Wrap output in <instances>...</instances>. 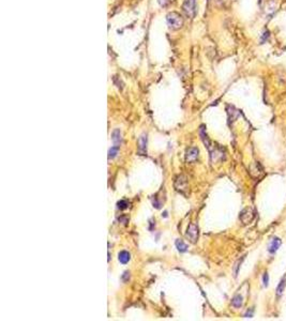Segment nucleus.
Returning a JSON list of instances; mask_svg holds the SVG:
<instances>
[{
  "instance_id": "1",
  "label": "nucleus",
  "mask_w": 286,
  "mask_h": 321,
  "mask_svg": "<svg viewBox=\"0 0 286 321\" xmlns=\"http://www.w3.org/2000/svg\"><path fill=\"white\" fill-rule=\"evenodd\" d=\"M166 22L169 28L171 29H178L182 26V19L181 16L178 15L177 13H169L166 17Z\"/></svg>"
},
{
  "instance_id": "2",
  "label": "nucleus",
  "mask_w": 286,
  "mask_h": 321,
  "mask_svg": "<svg viewBox=\"0 0 286 321\" xmlns=\"http://www.w3.org/2000/svg\"><path fill=\"white\" fill-rule=\"evenodd\" d=\"M254 216H255V213L252 208H245V210L241 211L239 217H240V220L243 224H250L253 220V218H254Z\"/></svg>"
},
{
  "instance_id": "3",
  "label": "nucleus",
  "mask_w": 286,
  "mask_h": 321,
  "mask_svg": "<svg viewBox=\"0 0 286 321\" xmlns=\"http://www.w3.org/2000/svg\"><path fill=\"white\" fill-rule=\"evenodd\" d=\"M183 10L190 16H194L196 13V2L195 0H185L183 3Z\"/></svg>"
},
{
  "instance_id": "4",
  "label": "nucleus",
  "mask_w": 286,
  "mask_h": 321,
  "mask_svg": "<svg viewBox=\"0 0 286 321\" xmlns=\"http://www.w3.org/2000/svg\"><path fill=\"white\" fill-rule=\"evenodd\" d=\"M187 237L190 239L191 242L195 243L198 238V227L196 226L195 224H190L189 227H188V231H187Z\"/></svg>"
},
{
  "instance_id": "5",
  "label": "nucleus",
  "mask_w": 286,
  "mask_h": 321,
  "mask_svg": "<svg viewBox=\"0 0 286 321\" xmlns=\"http://www.w3.org/2000/svg\"><path fill=\"white\" fill-rule=\"evenodd\" d=\"M197 157H198V149L197 148L192 147L187 151V156H185V160H187L188 163L195 162V160H197Z\"/></svg>"
},
{
  "instance_id": "6",
  "label": "nucleus",
  "mask_w": 286,
  "mask_h": 321,
  "mask_svg": "<svg viewBox=\"0 0 286 321\" xmlns=\"http://www.w3.org/2000/svg\"><path fill=\"white\" fill-rule=\"evenodd\" d=\"M146 152H147V136L143 135L138 139V153H141V155H145Z\"/></svg>"
},
{
  "instance_id": "7",
  "label": "nucleus",
  "mask_w": 286,
  "mask_h": 321,
  "mask_svg": "<svg viewBox=\"0 0 286 321\" xmlns=\"http://www.w3.org/2000/svg\"><path fill=\"white\" fill-rule=\"evenodd\" d=\"M281 243H282V241L279 238H273L272 240H271L270 244H269V247H268L269 253H270V254H274L281 246Z\"/></svg>"
},
{
  "instance_id": "8",
  "label": "nucleus",
  "mask_w": 286,
  "mask_h": 321,
  "mask_svg": "<svg viewBox=\"0 0 286 321\" xmlns=\"http://www.w3.org/2000/svg\"><path fill=\"white\" fill-rule=\"evenodd\" d=\"M175 186L179 192H183V190L187 188V180H185L183 177H179L177 180H176Z\"/></svg>"
},
{
  "instance_id": "9",
  "label": "nucleus",
  "mask_w": 286,
  "mask_h": 321,
  "mask_svg": "<svg viewBox=\"0 0 286 321\" xmlns=\"http://www.w3.org/2000/svg\"><path fill=\"white\" fill-rule=\"evenodd\" d=\"M118 259H119V261L121 262V263L125 264L129 262L130 259H131V255H130L128 252H125V250H122V252H120L119 255H118Z\"/></svg>"
},
{
  "instance_id": "10",
  "label": "nucleus",
  "mask_w": 286,
  "mask_h": 321,
  "mask_svg": "<svg viewBox=\"0 0 286 321\" xmlns=\"http://www.w3.org/2000/svg\"><path fill=\"white\" fill-rule=\"evenodd\" d=\"M242 302H243L242 297H241V295H236V297H235L234 299H232V305L238 308V307H240V306L242 305Z\"/></svg>"
},
{
  "instance_id": "11",
  "label": "nucleus",
  "mask_w": 286,
  "mask_h": 321,
  "mask_svg": "<svg viewBox=\"0 0 286 321\" xmlns=\"http://www.w3.org/2000/svg\"><path fill=\"white\" fill-rule=\"evenodd\" d=\"M111 138H113V140L115 141L116 143H120L121 141V132H120V130H115V131L113 132V134H111Z\"/></svg>"
},
{
  "instance_id": "12",
  "label": "nucleus",
  "mask_w": 286,
  "mask_h": 321,
  "mask_svg": "<svg viewBox=\"0 0 286 321\" xmlns=\"http://www.w3.org/2000/svg\"><path fill=\"white\" fill-rule=\"evenodd\" d=\"M285 287H286V278H283V280L280 281V284H279L278 288H276V293H278V295H281L283 293V291L285 290Z\"/></svg>"
},
{
  "instance_id": "13",
  "label": "nucleus",
  "mask_w": 286,
  "mask_h": 321,
  "mask_svg": "<svg viewBox=\"0 0 286 321\" xmlns=\"http://www.w3.org/2000/svg\"><path fill=\"white\" fill-rule=\"evenodd\" d=\"M176 246H177V248H178L179 252H181V253L185 252V250H187V248H188V246L185 245V244L183 243L182 241H180V240H177V241H176Z\"/></svg>"
},
{
  "instance_id": "14",
  "label": "nucleus",
  "mask_w": 286,
  "mask_h": 321,
  "mask_svg": "<svg viewBox=\"0 0 286 321\" xmlns=\"http://www.w3.org/2000/svg\"><path fill=\"white\" fill-rule=\"evenodd\" d=\"M118 150H119V148H118V147H111L110 149H109V151H108V159L109 160L114 159V157L117 155Z\"/></svg>"
},
{
  "instance_id": "15",
  "label": "nucleus",
  "mask_w": 286,
  "mask_h": 321,
  "mask_svg": "<svg viewBox=\"0 0 286 321\" xmlns=\"http://www.w3.org/2000/svg\"><path fill=\"white\" fill-rule=\"evenodd\" d=\"M117 206H118V209H120V210H124V209L128 208L129 203H128V201H125V200H120L117 203Z\"/></svg>"
},
{
  "instance_id": "16",
  "label": "nucleus",
  "mask_w": 286,
  "mask_h": 321,
  "mask_svg": "<svg viewBox=\"0 0 286 321\" xmlns=\"http://www.w3.org/2000/svg\"><path fill=\"white\" fill-rule=\"evenodd\" d=\"M262 280H264V286L265 287H267L268 286V281H269V276H268V273H265L264 274V277H262Z\"/></svg>"
},
{
  "instance_id": "17",
  "label": "nucleus",
  "mask_w": 286,
  "mask_h": 321,
  "mask_svg": "<svg viewBox=\"0 0 286 321\" xmlns=\"http://www.w3.org/2000/svg\"><path fill=\"white\" fill-rule=\"evenodd\" d=\"M129 272H125V273H124V275H123V280H124V281H127L128 280V278H129L130 277V275H129Z\"/></svg>"
},
{
  "instance_id": "18",
  "label": "nucleus",
  "mask_w": 286,
  "mask_h": 321,
  "mask_svg": "<svg viewBox=\"0 0 286 321\" xmlns=\"http://www.w3.org/2000/svg\"><path fill=\"white\" fill-rule=\"evenodd\" d=\"M250 316H252V313H251V311H248V313L245 314V317H246V318H249V317H250Z\"/></svg>"
}]
</instances>
